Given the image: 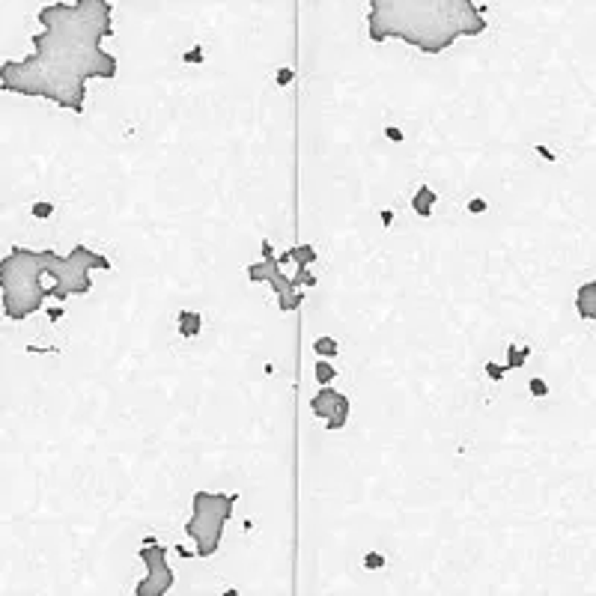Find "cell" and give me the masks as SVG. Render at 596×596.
Returning a JSON list of instances; mask_svg holds the SVG:
<instances>
[{
    "label": "cell",
    "mask_w": 596,
    "mask_h": 596,
    "mask_svg": "<svg viewBox=\"0 0 596 596\" xmlns=\"http://www.w3.org/2000/svg\"><path fill=\"white\" fill-rule=\"evenodd\" d=\"M36 18L42 30L33 36V54L0 66V89L48 98L63 111L84 114L87 81L120 75V60L105 51V39L114 36L111 0L48 3Z\"/></svg>",
    "instance_id": "6da1fadb"
},
{
    "label": "cell",
    "mask_w": 596,
    "mask_h": 596,
    "mask_svg": "<svg viewBox=\"0 0 596 596\" xmlns=\"http://www.w3.org/2000/svg\"><path fill=\"white\" fill-rule=\"evenodd\" d=\"M114 263L105 254L75 245L69 254L33 251L15 245L0 259V290H3V316L9 322H24L39 313L45 301H69L72 295L93 290V272H111Z\"/></svg>",
    "instance_id": "7a4b0ae2"
},
{
    "label": "cell",
    "mask_w": 596,
    "mask_h": 596,
    "mask_svg": "<svg viewBox=\"0 0 596 596\" xmlns=\"http://www.w3.org/2000/svg\"><path fill=\"white\" fill-rule=\"evenodd\" d=\"M483 9L474 0H370V42L400 39L421 54H445L459 39L486 33Z\"/></svg>",
    "instance_id": "3957f363"
},
{
    "label": "cell",
    "mask_w": 596,
    "mask_h": 596,
    "mask_svg": "<svg viewBox=\"0 0 596 596\" xmlns=\"http://www.w3.org/2000/svg\"><path fill=\"white\" fill-rule=\"evenodd\" d=\"M239 504V492H194L191 495V519L185 522V534L194 540L197 557H212L221 549L224 528Z\"/></svg>",
    "instance_id": "277c9868"
},
{
    "label": "cell",
    "mask_w": 596,
    "mask_h": 596,
    "mask_svg": "<svg viewBox=\"0 0 596 596\" xmlns=\"http://www.w3.org/2000/svg\"><path fill=\"white\" fill-rule=\"evenodd\" d=\"M248 281L272 284V290L277 295V307H281L284 313H295L298 307H301V301H304V286H316V277L310 275V266L298 268L295 277L286 275L281 257H275L272 242H268V239L263 242V259L248 266Z\"/></svg>",
    "instance_id": "5b68a950"
},
{
    "label": "cell",
    "mask_w": 596,
    "mask_h": 596,
    "mask_svg": "<svg viewBox=\"0 0 596 596\" xmlns=\"http://www.w3.org/2000/svg\"><path fill=\"white\" fill-rule=\"evenodd\" d=\"M138 555H140L143 566H147V575L138 582L134 596H167V590L173 588V582H176V575L167 564V549L149 537L147 543L140 546Z\"/></svg>",
    "instance_id": "8992f818"
},
{
    "label": "cell",
    "mask_w": 596,
    "mask_h": 596,
    "mask_svg": "<svg viewBox=\"0 0 596 596\" xmlns=\"http://www.w3.org/2000/svg\"><path fill=\"white\" fill-rule=\"evenodd\" d=\"M310 412L316 414V418L325 421V429L334 432V429H343L349 421V412H352V403L346 394L334 391L331 385L319 387V394L310 396Z\"/></svg>",
    "instance_id": "52a82bcc"
},
{
    "label": "cell",
    "mask_w": 596,
    "mask_h": 596,
    "mask_svg": "<svg viewBox=\"0 0 596 596\" xmlns=\"http://www.w3.org/2000/svg\"><path fill=\"white\" fill-rule=\"evenodd\" d=\"M575 313L588 322H596V277L575 290Z\"/></svg>",
    "instance_id": "ba28073f"
},
{
    "label": "cell",
    "mask_w": 596,
    "mask_h": 596,
    "mask_svg": "<svg viewBox=\"0 0 596 596\" xmlns=\"http://www.w3.org/2000/svg\"><path fill=\"white\" fill-rule=\"evenodd\" d=\"M436 200H438V194L432 191L427 182H421L418 191L412 194V209H414V215H418V218H429L432 209H436Z\"/></svg>",
    "instance_id": "9c48e42d"
},
{
    "label": "cell",
    "mask_w": 596,
    "mask_h": 596,
    "mask_svg": "<svg viewBox=\"0 0 596 596\" xmlns=\"http://www.w3.org/2000/svg\"><path fill=\"white\" fill-rule=\"evenodd\" d=\"M200 328H203V316L197 310H182L179 313V334H182V337H197Z\"/></svg>",
    "instance_id": "30bf717a"
},
{
    "label": "cell",
    "mask_w": 596,
    "mask_h": 596,
    "mask_svg": "<svg viewBox=\"0 0 596 596\" xmlns=\"http://www.w3.org/2000/svg\"><path fill=\"white\" fill-rule=\"evenodd\" d=\"M313 352H316L319 358H337L340 343L334 340V337H328V334H322V337H316V340H313Z\"/></svg>",
    "instance_id": "8fae6325"
},
{
    "label": "cell",
    "mask_w": 596,
    "mask_h": 596,
    "mask_svg": "<svg viewBox=\"0 0 596 596\" xmlns=\"http://www.w3.org/2000/svg\"><path fill=\"white\" fill-rule=\"evenodd\" d=\"M313 376H316V382H319V385L325 387V385H331V382H334L337 370H334V364H331L328 358H319V361H316V367H313Z\"/></svg>",
    "instance_id": "7c38bea8"
},
{
    "label": "cell",
    "mask_w": 596,
    "mask_h": 596,
    "mask_svg": "<svg viewBox=\"0 0 596 596\" xmlns=\"http://www.w3.org/2000/svg\"><path fill=\"white\" fill-rule=\"evenodd\" d=\"M531 358V349L528 346H510L507 349V370H519V367H525V361Z\"/></svg>",
    "instance_id": "4fadbf2b"
},
{
    "label": "cell",
    "mask_w": 596,
    "mask_h": 596,
    "mask_svg": "<svg viewBox=\"0 0 596 596\" xmlns=\"http://www.w3.org/2000/svg\"><path fill=\"white\" fill-rule=\"evenodd\" d=\"M364 566H367V570H382V566H385V555L382 552H367L364 555Z\"/></svg>",
    "instance_id": "5bb4252c"
},
{
    "label": "cell",
    "mask_w": 596,
    "mask_h": 596,
    "mask_svg": "<svg viewBox=\"0 0 596 596\" xmlns=\"http://www.w3.org/2000/svg\"><path fill=\"white\" fill-rule=\"evenodd\" d=\"M33 218H51L54 215V206L48 203V200H39V203H33Z\"/></svg>",
    "instance_id": "9a60e30c"
},
{
    "label": "cell",
    "mask_w": 596,
    "mask_h": 596,
    "mask_svg": "<svg viewBox=\"0 0 596 596\" xmlns=\"http://www.w3.org/2000/svg\"><path fill=\"white\" fill-rule=\"evenodd\" d=\"M528 391H531V396H549V385L543 382V379H531Z\"/></svg>",
    "instance_id": "2e32d148"
},
{
    "label": "cell",
    "mask_w": 596,
    "mask_h": 596,
    "mask_svg": "<svg viewBox=\"0 0 596 596\" xmlns=\"http://www.w3.org/2000/svg\"><path fill=\"white\" fill-rule=\"evenodd\" d=\"M486 373H489V379L492 382H501L504 379V373H507V367H498L495 361H486Z\"/></svg>",
    "instance_id": "e0dca14e"
},
{
    "label": "cell",
    "mask_w": 596,
    "mask_h": 596,
    "mask_svg": "<svg viewBox=\"0 0 596 596\" xmlns=\"http://www.w3.org/2000/svg\"><path fill=\"white\" fill-rule=\"evenodd\" d=\"M486 209H489V206H486L483 197H474V200H468V212H471V215H483Z\"/></svg>",
    "instance_id": "ac0fdd59"
},
{
    "label": "cell",
    "mask_w": 596,
    "mask_h": 596,
    "mask_svg": "<svg viewBox=\"0 0 596 596\" xmlns=\"http://www.w3.org/2000/svg\"><path fill=\"white\" fill-rule=\"evenodd\" d=\"M385 138H387V140H394V143H403V140H405V134H403L400 129H396V125H387V129H385Z\"/></svg>",
    "instance_id": "d6986e66"
},
{
    "label": "cell",
    "mask_w": 596,
    "mask_h": 596,
    "mask_svg": "<svg viewBox=\"0 0 596 596\" xmlns=\"http://www.w3.org/2000/svg\"><path fill=\"white\" fill-rule=\"evenodd\" d=\"M292 81V69H277V87H286Z\"/></svg>",
    "instance_id": "ffe728a7"
},
{
    "label": "cell",
    "mask_w": 596,
    "mask_h": 596,
    "mask_svg": "<svg viewBox=\"0 0 596 596\" xmlns=\"http://www.w3.org/2000/svg\"><path fill=\"white\" fill-rule=\"evenodd\" d=\"M63 313H66L63 307H48V319H51V322H60V319H63Z\"/></svg>",
    "instance_id": "44dd1931"
},
{
    "label": "cell",
    "mask_w": 596,
    "mask_h": 596,
    "mask_svg": "<svg viewBox=\"0 0 596 596\" xmlns=\"http://www.w3.org/2000/svg\"><path fill=\"white\" fill-rule=\"evenodd\" d=\"M200 60H203V51L200 48H194V51L185 54V63H200Z\"/></svg>",
    "instance_id": "7402d4cb"
},
{
    "label": "cell",
    "mask_w": 596,
    "mask_h": 596,
    "mask_svg": "<svg viewBox=\"0 0 596 596\" xmlns=\"http://www.w3.org/2000/svg\"><path fill=\"white\" fill-rule=\"evenodd\" d=\"M391 221H394V212L385 209V212H382V224H385V227H391Z\"/></svg>",
    "instance_id": "603a6c76"
},
{
    "label": "cell",
    "mask_w": 596,
    "mask_h": 596,
    "mask_svg": "<svg viewBox=\"0 0 596 596\" xmlns=\"http://www.w3.org/2000/svg\"><path fill=\"white\" fill-rule=\"evenodd\" d=\"M537 152H540V156H546V158H549V161H555V156H552V152H549V149H546V147H537Z\"/></svg>",
    "instance_id": "cb8c5ba5"
}]
</instances>
